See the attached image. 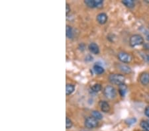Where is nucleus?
<instances>
[{
	"label": "nucleus",
	"instance_id": "7ed1b4c3",
	"mask_svg": "<svg viewBox=\"0 0 149 131\" xmlns=\"http://www.w3.org/2000/svg\"><path fill=\"white\" fill-rule=\"evenodd\" d=\"M144 39L140 35H134L130 37L129 45L132 47H135L137 46L143 45Z\"/></svg>",
	"mask_w": 149,
	"mask_h": 131
},
{
	"label": "nucleus",
	"instance_id": "ddd939ff",
	"mask_svg": "<svg viewBox=\"0 0 149 131\" xmlns=\"http://www.w3.org/2000/svg\"><path fill=\"white\" fill-rule=\"evenodd\" d=\"M75 90V86L71 84H68L66 86V95H70L74 92Z\"/></svg>",
	"mask_w": 149,
	"mask_h": 131
},
{
	"label": "nucleus",
	"instance_id": "1a4fd4ad",
	"mask_svg": "<svg viewBox=\"0 0 149 131\" xmlns=\"http://www.w3.org/2000/svg\"><path fill=\"white\" fill-rule=\"evenodd\" d=\"M88 49L90 52L94 55H98L100 53V48L98 45L95 43H90L88 46Z\"/></svg>",
	"mask_w": 149,
	"mask_h": 131
},
{
	"label": "nucleus",
	"instance_id": "dca6fc26",
	"mask_svg": "<svg viewBox=\"0 0 149 131\" xmlns=\"http://www.w3.org/2000/svg\"><path fill=\"white\" fill-rule=\"evenodd\" d=\"M122 3L129 8H133L135 7V1L133 0H123Z\"/></svg>",
	"mask_w": 149,
	"mask_h": 131
},
{
	"label": "nucleus",
	"instance_id": "423d86ee",
	"mask_svg": "<svg viewBox=\"0 0 149 131\" xmlns=\"http://www.w3.org/2000/svg\"><path fill=\"white\" fill-rule=\"evenodd\" d=\"M84 3L90 8H100L103 6L102 0H86Z\"/></svg>",
	"mask_w": 149,
	"mask_h": 131
},
{
	"label": "nucleus",
	"instance_id": "b1692460",
	"mask_svg": "<svg viewBox=\"0 0 149 131\" xmlns=\"http://www.w3.org/2000/svg\"><path fill=\"white\" fill-rule=\"evenodd\" d=\"M144 114H145V115L146 116L149 117V106H148V107H146L145 110H144Z\"/></svg>",
	"mask_w": 149,
	"mask_h": 131
},
{
	"label": "nucleus",
	"instance_id": "393cba45",
	"mask_svg": "<svg viewBox=\"0 0 149 131\" xmlns=\"http://www.w3.org/2000/svg\"><path fill=\"white\" fill-rule=\"evenodd\" d=\"M146 39H147V41L149 42V35H147V37H146Z\"/></svg>",
	"mask_w": 149,
	"mask_h": 131
},
{
	"label": "nucleus",
	"instance_id": "bb28decb",
	"mask_svg": "<svg viewBox=\"0 0 149 131\" xmlns=\"http://www.w3.org/2000/svg\"><path fill=\"white\" fill-rule=\"evenodd\" d=\"M148 122H149V120H148Z\"/></svg>",
	"mask_w": 149,
	"mask_h": 131
},
{
	"label": "nucleus",
	"instance_id": "5701e85b",
	"mask_svg": "<svg viewBox=\"0 0 149 131\" xmlns=\"http://www.w3.org/2000/svg\"><path fill=\"white\" fill-rule=\"evenodd\" d=\"M143 47L146 51H149V43H146L143 44Z\"/></svg>",
	"mask_w": 149,
	"mask_h": 131
},
{
	"label": "nucleus",
	"instance_id": "6e6552de",
	"mask_svg": "<svg viewBox=\"0 0 149 131\" xmlns=\"http://www.w3.org/2000/svg\"><path fill=\"white\" fill-rule=\"evenodd\" d=\"M108 15L106 13H99L97 15L96 17V20H97L98 23L100 25H104L106 23V22L108 21Z\"/></svg>",
	"mask_w": 149,
	"mask_h": 131
},
{
	"label": "nucleus",
	"instance_id": "a211bd4d",
	"mask_svg": "<svg viewBox=\"0 0 149 131\" xmlns=\"http://www.w3.org/2000/svg\"><path fill=\"white\" fill-rule=\"evenodd\" d=\"M92 116L97 120H102L103 118V115L100 112L98 111H93L92 112Z\"/></svg>",
	"mask_w": 149,
	"mask_h": 131
},
{
	"label": "nucleus",
	"instance_id": "39448f33",
	"mask_svg": "<svg viewBox=\"0 0 149 131\" xmlns=\"http://www.w3.org/2000/svg\"><path fill=\"white\" fill-rule=\"evenodd\" d=\"M98 120L96 119V118H94L93 116H89L85 120V126L88 128H96L98 126Z\"/></svg>",
	"mask_w": 149,
	"mask_h": 131
},
{
	"label": "nucleus",
	"instance_id": "f3484780",
	"mask_svg": "<svg viewBox=\"0 0 149 131\" xmlns=\"http://www.w3.org/2000/svg\"><path fill=\"white\" fill-rule=\"evenodd\" d=\"M140 125L143 130L145 131H149V122L148 120H142L140 122Z\"/></svg>",
	"mask_w": 149,
	"mask_h": 131
},
{
	"label": "nucleus",
	"instance_id": "4be33fe9",
	"mask_svg": "<svg viewBox=\"0 0 149 131\" xmlns=\"http://www.w3.org/2000/svg\"><path fill=\"white\" fill-rule=\"evenodd\" d=\"M70 10L71 9H70V5H69L68 3H66V15H68L69 13H70Z\"/></svg>",
	"mask_w": 149,
	"mask_h": 131
},
{
	"label": "nucleus",
	"instance_id": "0eeeda50",
	"mask_svg": "<svg viewBox=\"0 0 149 131\" xmlns=\"http://www.w3.org/2000/svg\"><path fill=\"white\" fill-rule=\"evenodd\" d=\"M139 81L142 85L146 86L149 84V73L143 72L140 75Z\"/></svg>",
	"mask_w": 149,
	"mask_h": 131
},
{
	"label": "nucleus",
	"instance_id": "9b49d317",
	"mask_svg": "<svg viewBox=\"0 0 149 131\" xmlns=\"http://www.w3.org/2000/svg\"><path fill=\"white\" fill-rule=\"evenodd\" d=\"M66 37H68L69 39H72L74 38V31H73L72 27H70V25H66Z\"/></svg>",
	"mask_w": 149,
	"mask_h": 131
},
{
	"label": "nucleus",
	"instance_id": "f8f14e48",
	"mask_svg": "<svg viewBox=\"0 0 149 131\" xmlns=\"http://www.w3.org/2000/svg\"><path fill=\"white\" fill-rule=\"evenodd\" d=\"M119 69L120 71L124 73V74H130L132 72L131 68L129 67L127 65H124V64H121L119 66Z\"/></svg>",
	"mask_w": 149,
	"mask_h": 131
},
{
	"label": "nucleus",
	"instance_id": "2eb2a0df",
	"mask_svg": "<svg viewBox=\"0 0 149 131\" xmlns=\"http://www.w3.org/2000/svg\"><path fill=\"white\" fill-rule=\"evenodd\" d=\"M93 69H94V72H95L96 74H98V75L104 74L105 72L104 68H103L102 66L98 65V64H96V65H94Z\"/></svg>",
	"mask_w": 149,
	"mask_h": 131
},
{
	"label": "nucleus",
	"instance_id": "f03ea898",
	"mask_svg": "<svg viewBox=\"0 0 149 131\" xmlns=\"http://www.w3.org/2000/svg\"><path fill=\"white\" fill-rule=\"evenodd\" d=\"M104 95L107 99L112 100L117 96L116 89L112 86H107L104 89Z\"/></svg>",
	"mask_w": 149,
	"mask_h": 131
},
{
	"label": "nucleus",
	"instance_id": "20e7f679",
	"mask_svg": "<svg viewBox=\"0 0 149 131\" xmlns=\"http://www.w3.org/2000/svg\"><path fill=\"white\" fill-rule=\"evenodd\" d=\"M117 57H118L119 61L123 64H129L132 61V59H133L131 55H129L127 53H125V52H120V53H119Z\"/></svg>",
	"mask_w": 149,
	"mask_h": 131
},
{
	"label": "nucleus",
	"instance_id": "a878e982",
	"mask_svg": "<svg viewBox=\"0 0 149 131\" xmlns=\"http://www.w3.org/2000/svg\"><path fill=\"white\" fill-rule=\"evenodd\" d=\"M82 131H87V130H82Z\"/></svg>",
	"mask_w": 149,
	"mask_h": 131
},
{
	"label": "nucleus",
	"instance_id": "f257e3e1",
	"mask_svg": "<svg viewBox=\"0 0 149 131\" xmlns=\"http://www.w3.org/2000/svg\"><path fill=\"white\" fill-rule=\"evenodd\" d=\"M109 81L113 84L120 86L125 83V78L122 74H112L108 77Z\"/></svg>",
	"mask_w": 149,
	"mask_h": 131
},
{
	"label": "nucleus",
	"instance_id": "aec40b11",
	"mask_svg": "<svg viewBox=\"0 0 149 131\" xmlns=\"http://www.w3.org/2000/svg\"><path fill=\"white\" fill-rule=\"evenodd\" d=\"M136 122H137V119L134 117L127 118V119L125 120V123L128 124L129 126H131V125H132V124H135Z\"/></svg>",
	"mask_w": 149,
	"mask_h": 131
},
{
	"label": "nucleus",
	"instance_id": "4468645a",
	"mask_svg": "<svg viewBox=\"0 0 149 131\" xmlns=\"http://www.w3.org/2000/svg\"><path fill=\"white\" fill-rule=\"evenodd\" d=\"M127 87L125 84L119 86V93L121 97H125L126 93H127Z\"/></svg>",
	"mask_w": 149,
	"mask_h": 131
},
{
	"label": "nucleus",
	"instance_id": "9d476101",
	"mask_svg": "<svg viewBox=\"0 0 149 131\" xmlns=\"http://www.w3.org/2000/svg\"><path fill=\"white\" fill-rule=\"evenodd\" d=\"M99 105L101 110L104 113H108L110 111V105L108 102L106 101H100L99 102Z\"/></svg>",
	"mask_w": 149,
	"mask_h": 131
},
{
	"label": "nucleus",
	"instance_id": "412c9836",
	"mask_svg": "<svg viewBox=\"0 0 149 131\" xmlns=\"http://www.w3.org/2000/svg\"><path fill=\"white\" fill-rule=\"evenodd\" d=\"M73 126V122L72 120H71L70 118L68 117L66 118V128L67 129H69V128H71Z\"/></svg>",
	"mask_w": 149,
	"mask_h": 131
},
{
	"label": "nucleus",
	"instance_id": "6ab92c4d",
	"mask_svg": "<svg viewBox=\"0 0 149 131\" xmlns=\"http://www.w3.org/2000/svg\"><path fill=\"white\" fill-rule=\"evenodd\" d=\"M102 85L100 84H96L92 86V90L95 93L100 92V91L102 90Z\"/></svg>",
	"mask_w": 149,
	"mask_h": 131
}]
</instances>
